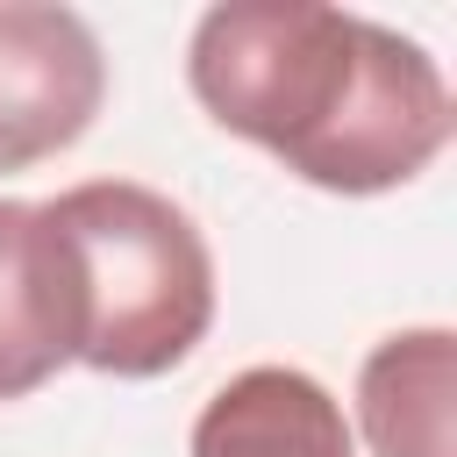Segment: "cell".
<instances>
[{"label":"cell","instance_id":"cell-5","mask_svg":"<svg viewBox=\"0 0 457 457\" xmlns=\"http://www.w3.org/2000/svg\"><path fill=\"white\" fill-rule=\"evenodd\" d=\"M193 457H357V436L314 371L250 364L200 407Z\"/></svg>","mask_w":457,"mask_h":457},{"label":"cell","instance_id":"cell-2","mask_svg":"<svg viewBox=\"0 0 457 457\" xmlns=\"http://www.w3.org/2000/svg\"><path fill=\"white\" fill-rule=\"evenodd\" d=\"M43 214L71 271V364L107 378H157L200 350L214 321V250L171 193L136 179H86L43 200Z\"/></svg>","mask_w":457,"mask_h":457},{"label":"cell","instance_id":"cell-1","mask_svg":"<svg viewBox=\"0 0 457 457\" xmlns=\"http://www.w3.org/2000/svg\"><path fill=\"white\" fill-rule=\"evenodd\" d=\"M193 100L293 179L364 200L421 179L450 143L443 64L350 7L321 0H221L186 43Z\"/></svg>","mask_w":457,"mask_h":457},{"label":"cell","instance_id":"cell-6","mask_svg":"<svg viewBox=\"0 0 457 457\" xmlns=\"http://www.w3.org/2000/svg\"><path fill=\"white\" fill-rule=\"evenodd\" d=\"M357 436L371 457H457V336L393 328L357 371Z\"/></svg>","mask_w":457,"mask_h":457},{"label":"cell","instance_id":"cell-4","mask_svg":"<svg viewBox=\"0 0 457 457\" xmlns=\"http://www.w3.org/2000/svg\"><path fill=\"white\" fill-rule=\"evenodd\" d=\"M79 350L71 271L43 200H0V400H29Z\"/></svg>","mask_w":457,"mask_h":457},{"label":"cell","instance_id":"cell-3","mask_svg":"<svg viewBox=\"0 0 457 457\" xmlns=\"http://www.w3.org/2000/svg\"><path fill=\"white\" fill-rule=\"evenodd\" d=\"M107 100V57L86 14L57 0H0V171L71 150Z\"/></svg>","mask_w":457,"mask_h":457}]
</instances>
